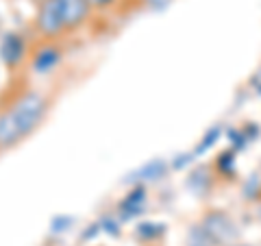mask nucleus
<instances>
[{
  "instance_id": "obj_11",
  "label": "nucleus",
  "mask_w": 261,
  "mask_h": 246,
  "mask_svg": "<svg viewBox=\"0 0 261 246\" xmlns=\"http://www.w3.org/2000/svg\"><path fill=\"white\" fill-rule=\"evenodd\" d=\"M166 163H163V161H152L150 163V166H146L142 172H140V175H144L142 179H144V181H157V179H161L163 177V172H166Z\"/></svg>"
},
{
  "instance_id": "obj_12",
  "label": "nucleus",
  "mask_w": 261,
  "mask_h": 246,
  "mask_svg": "<svg viewBox=\"0 0 261 246\" xmlns=\"http://www.w3.org/2000/svg\"><path fill=\"white\" fill-rule=\"evenodd\" d=\"M220 133H222V129H220V127H214V129H209V131H207V135L202 137V142L198 144V149H196V155H202L205 151H209L211 146H214V144L218 142Z\"/></svg>"
},
{
  "instance_id": "obj_1",
  "label": "nucleus",
  "mask_w": 261,
  "mask_h": 246,
  "mask_svg": "<svg viewBox=\"0 0 261 246\" xmlns=\"http://www.w3.org/2000/svg\"><path fill=\"white\" fill-rule=\"evenodd\" d=\"M7 116L20 131L22 137H29L46 118L48 111V101L37 94V92H24L11 103V107H7Z\"/></svg>"
},
{
  "instance_id": "obj_7",
  "label": "nucleus",
  "mask_w": 261,
  "mask_h": 246,
  "mask_svg": "<svg viewBox=\"0 0 261 246\" xmlns=\"http://www.w3.org/2000/svg\"><path fill=\"white\" fill-rule=\"evenodd\" d=\"M235 159H238V153H235L233 149L220 153V157L214 163V170H216L218 179H231L235 172H238V161Z\"/></svg>"
},
{
  "instance_id": "obj_4",
  "label": "nucleus",
  "mask_w": 261,
  "mask_h": 246,
  "mask_svg": "<svg viewBox=\"0 0 261 246\" xmlns=\"http://www.w3.org/2000/svg\"><path fill=\"white\" fill-rule=\"evenodd\" d=\"M0 59L11 70L24 63V59H27V44H24V39L18 33H7L3 37V42H0Z\"/></svg>"
},
{
  "instance_id": "obj_9",
  "label": "nucleus",
  "mask_w": 261,
  "mask_h": 246,
  "mask_svg": "<svg viewBox=\"0 0 261 246\" xmlns=\"http://www.w3.org/2000/svg\"><path fill=\"white\" fill-rule=\"evenodd\" d=\"M137 235L142 237L144 242H159L163 235H166V225L159 223H144L137 227Z\"/></svg>"
},
{
  "instance_id": "obj_5",
  "label": "nucleus",
  "mask_w": 261,
  "mask_h": 246,
  "mask_svg": "<svg viewBox=\"0 0 261 246\" xmlns=\"http://www.w3.org/2000/svg\"><path fill=\"white\" fill-rule=\"evenodd\" d=\"M218 181V175L214 166H200L196 168L190 179H187V187L196 194V196H207L211 190H214V185Z\"/></svg>"
},
{
  "instance_id": "obj_14",
  "label": "nucleus",
  "mask_w": 261,
  "mask_h": 246,
  "mask_svg": "<svg viewBox=\"0 0 261 246\" xmlns=\"http://www.w3.org/2000/svg\"><path fill=\"white\" fill-rule=\"evenodd\" d=\"M257 94L261 96V81H259V83H257Z\"/></svg>"
},
{
  "instance_id": "obj_2",
  "label": "nucleus",
  "mask_w": 261,
  "mask_h": 246,
  "mask_svg": "<svg viewBox=\"0 0 261 246\" xmlns=\"http://www.w3.org/2000/svg\"><path fill=\"white\" fill-rule=\"evenodd\" d=\"M198 225L209 233V237L216 242V246H228L240 237L235 220L222 209H211L209 214L202 216Z\"/></svg>"
},
{
  "instance_id": "obj_13",
  "label": "nucleus",
  "mask_w": 261,
  "mask_h": 246,
  "mask_svg": "<svg viewBox=\"0 0 261 246\" xmlns=\"http://www.w3.org/2000/svg\"><path fill=\"white\" fill-rule=\"evenodd\" d=\"M87 3H89V7H92V11L94 9L100 11V9H107V7H111L116 0H87Z\"/></svg>"
},
{
  "instance_id": "obj_3",
  "label": "nucleus",
  "mask_w": 261,
  "mask_h": 246,
  "mask_svg": "<svg viewBox=\"0 0 261 246\" xmlns=\"http://www.w3.org/2000/svg\"><path fill=\"white\" fill-rule=\"evenodd\" d=\"M35 29L39 31V35H44L48 39L65 35L61 0H39L37 13H35Z\"/></svg>"
},
{
  "instance_id": "obj_6",
  "label": "nucleus",
  "mask_w": 261,
  "mask_h": 246,
  "mask_svg": "<svg viewBox=\"0 0 261 246\" xmlns=\"http://www.w3.org/2000/svg\"><path fill=\"white\" fill-rule=\"evenodd\" d=\"M59 61H61V51L53 44H46L35 53V57H33V70L39 72V75H44V72H50Z\"/></svg>"
},
{
  "instance_id": "obj_8",
  "label": "nucleus",
  "mask_w": 261,
  "mask_h": 246,
  "mask_svg": "<svg viewBox=\"0 0 261 246\" xmlns=\"http://www.w3.org/2000/svg\"><path fill=\"white\" fill-rule=\"evenodd\" d=\"M144 201H146V194H144V187H137L133 194H128L124 201H122L120 209L124 211V216H135L140 214L142 207H144Z\"/></svg>"
},
{
  "instance_id": "obj_10",
  "label": "nucleus",
  "mask_w": 261,
  "mask_h": 246,
  "mask_svg": "<svg viewBox=\"0 0 261 246\" xmlns=\"http://www.w3.org/2000/svg\"><path fill=\"white\" fill-rule=\"evenodd\" d=\"M187 246H216V242L211 240L209 233L200 225H196V227L190 229V235H187Z\"/></svg>"
}]
</instances>
